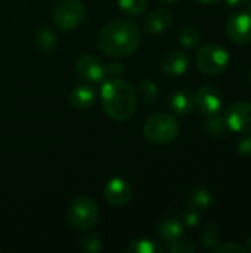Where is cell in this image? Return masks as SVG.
<instances>
[{
    "instance_id": "cell-1",
    "label": "cell",
    "mask_w": 251,
    "mask_h": 253,
    "mask_svg": "<svg viewBox=\"0 0 251 253\" xmlns=\"http://www.w3.org/2000/svg\"><path fill=\"white\" fill-rule=\"evenodd\" d=\"M101 50L111 58H127L141 44V30L130 19H115L107 24L98 36Z\"/></svg>"
},
{
    "instance_id": "cell-2",
    "label": "cell",
    "mask_w": 251,
    "mask_h": 253,
    "mask_svg": "<svg viewBox=\"0 0 251 253\" xmlns=\"http://www.w3.org/2000/svg\"><path fill=\"white\" fill-rule=\"evenodd\" d=\"M101 101L105 113L118 122L132 119L138 107V95L135 89L121 79H111L102 86Z\"/></svg>"
},
{
    "instance_id": "cell-3",
    "label": "cell",
    "mask_w": 251,
    "mask_h": 253,
    "mask_svg": "<svg viewBox=\"0 0 251 253\" xmlns=\"http://www.w3.org/2000/svg\"><path fill=\"white\" fill-rule=\"evenodd\" d=\"M179 132L180 125L178 119L169 113L154 114L143 125V135L154 145H167L173 142Z\"/></svg>"
},
{
    "instance_id": "cell-4",
    "label": "cell",
    "mask_w": 251,
    "mask_h": 253,
    "mask_svg": "<svg viewBox=\"0 0 251 253\" xmlns=\"http://www.w3.org/2000/svg\"><path fill=\"white\" fill-rule=\"evenodd\" d=\"M99 218V208L96 202L90 197H77L68 208L67 221L70 227L75 231L86 233L90 231Z\"/></svg>"
},
{
    "instance_id": "cell-5",
    "label": "cell",
    "mask_w": 251,
    "mask_h": 253,
    "mask_svg": "<svg viewBox=\"0 0 251 253\" xmlns=\"http://www.w3.org/2000/svg\"><path fill=\"white\" fill-rule=\"evenodd\" d=\"M231 62L228 50L217 43L203 44L195 53V64L198 70L209 76H217L223 73Z\"/></svg>"
},
{
    "instance_id": "cell-6",
    "label": "cell",
    "mask_w": 251,
    "mask_h": 253,
    "mask_svg": "<svg viewBox=\"0 0 251 253\" xmlns=\"http://www.w3.org/2000/svg\"><path fill=\"white\" fill-rule=\"evenodd\" d=\"M86 9L80 0H62L52 12L53 24L62 31H71L81 25Z\"/></svg>"
},
{
    "instance_id": "cell-7",
    "label": "cell",
    "mask_w": 251,
    "mask_h": 253,
    "mask_svg": "<svg viewBox=\"0 0 251 253\" xmlns=\"http://www.w3.org/2000/svg\"><path fill=\"white\" fill-rule=\"evenodd\" d=\"M75 71L87 82H101L105 79V65L93 53H80L74 61Z\"/></svg>"
},
{
    "instance_id": "cell-8",
    "label": "cell",
    "mask_w": 251,
    "mask_h": 253,
    "mask_svg": "<svg viewBox=\"0 0 251 253\" xmlns=\"http://www.w3.org/2000/svg\"><path fill=\"white\" fill-rule=\"evenodd\" d=\"M195 98V105L197 108L206 114V116H215L219 114V111L222 110L223 105V95L222 92L212 84L203 86L197 90V93L194 95Z\"/></svg>"
},
{
    "instance_id": "cell-9",
    "label": "cell",
    "mask_w": 251,
    "mask_h": 253,
    "mask_svg": "<svg viewBox=\"0 0 251 253\" xmlns=\"http://www.w3.org/2000/svg\"><path fill=\"white\" fill-rule=\"evenodd\" d=\"M104 194L107 202L114 206V208H123L126 206L132 197H133V188L132 184L120 176H115L112 179H109L104 188Z\"/></svg>"
},
{
    "instance_id": "cell-10",
    "label": "cell",
    "mask_w": 251,
    "mask_h": 253,
    "mask_svg": "<svg viewBox=\"0 0 251 253\" xmlns=\"http://www.w3.org/2000/svg\"><path fill=\"white\" fill-rule=\"evenodd\" d=\"M226 33L238 44H247L251 42V13L238 12L229 16L226 22Z\"/></svg>"
},
{
    "instance_id": "cell-11",
    "label": "cell",
    "mask_w": 251,
    "mask_h": 253,
    "mask_svg": "<svg viewBox=\"0 0 251 253\" xmlns=\"http://www.w3.org/2000/svg\"><path fill=\"white\" fill-rule=\"evenodd\" d=\"M226 122L232 132L250 133L251 132V104L250 102H235L229 107L226 113Z\"/></svg>"
},
{
    "instance_id": "cell-12",
    "label": "cell",
    "mask_w": 251,
    "mask_h": 253,
    "mask_svg": "<svg viewBox=\"0 0 251 253\" xmlns=\"http://www.w3.org/2000/svg\"><path fill=\"white\" fill-rule=\"evenodd\" d=\"M189 68V56L183 50H170L161 59V70L172 77L182 76Z\"/></svg>"
},
{
    "instance_id": "cell-13",
    "label": "cell",
    "mask_w": 251,
    "mask_h": 253,
    "mask_svg": "<svg viewBox=\"0 0 251 253\" xmlns=\"http://www.w3.org/2000/svg\"><path fill=\"white\" fill-rule=\"evenodd\" d=\"M173 22V13L166 7H158L152 10L143 21V28L151 34L164 33Z\"/></svg>"
},
{
    "instance_id": "cell-14",
    "label": "cell",
    "mask_w": 251,
    "mask_h": 253,
    "mask_svg": "<svg viewBox=\"0 0 251 253\" xmlns=\"http://www.w3.org/2000/svg\"><path fill=\"white\" fill-rule=\"evenodd\" d=\"M183 231H185V225L182 222V218L178 215L167 216V218L161 219L157 225V234L164 242H172V240L183 236Z\"/></svg>"
},
{
    "instance_id": "cell-15",
    "label": "cell",
    "mask_w": 251,
    "mask_h": 253,
    "mask_svg": "<svg viewBox=\"0 0 251 253\" xmlns=\"http://www.w3.org/2000/svg\"><path fill=\"white\" fill-rule=\"evenodd\" d=\"M96 92L90 84H78L71 90L70 104L75 110H87L95 104Z\"/></svg>"
},
{
    "instance_id": "cell-16",
    "label": "cell",
    "mask_w": 251,
    "mask_h": 253,
    "mask_svg": "<svg viewBox=\"0 0 251 253\" xmlns=\"http://www.w3.org/2000/svg\"><path fill=\"white\" fill-rule=\"evenodd\" d=\"M170 107L176 114L188 116L195 107L194 93L191 90H188V89H180V90L175 92L172 99H170Z\"/></svg>"
},
{
    "instance_id": "cell-17",
    "label": "cell",
    "mask_w": 251,
    "mask_h": 253,
    "mask_svg": "<svg viewBox=\"0 0 251 253\" xmlns=\"http://www.w3.org/2000/svg\"><path fill=\"white\" fill-rule=\"evenodd\" d=\"M204 129L210 136L217 138V139L226 138L228 133L231 132L228 122H226V116H219V114L209 116V119L204 122Z\"/></svg>"
},
{
    "instance_id": "cell-18",
    "label": "cell",
    "mask_w": 251,
    "mask_h": 253,
    "mask_svg": "<svg viewBox=\"0 0 251 253\" xmlns=\"http://www.w3.org/2000/svg\"><path fill=\"white\" fill-rule=\"evenodd\" d=\"M215 202V196L210 190L207 188H203V187H198V188H194L189 196H188V203H189V208H194L197 211H204V209H209Z\"/></svg>"
},
{
    "instance_id": "cell-19",
    "label": "cell",
    "mask_w": 251,
    "mask_h": 253,
    "mask_svg": "<svg viewBox=\"0 0 251 253\" xmlns=\"http://www.w3.org/2000/svg\"><path fill=\"white\" fill-rule=\"evenodd\" d=\"M34 43L36 47L41 52V53H50L55 46H56V34L47 28V27H41L34 37Z\"/></svg>"
},
{
    "instance_id": "cell-20",
    "label": "cell",
    "mask_w": 251,
    "mask_h": 253,
    "mask_svg": "<svg viewBox=\"0 0 251 253\" xmlns=\"http://www.w3.org/2000/svg\"><path fill=\"white\" fill-rule=\"evenodd\" d=\"M126 253H163L164 248L154 240L149 239H139V240H133L126 249Z\"/></svg>"
},
{
    "instance_id": "cell-21",
    "label": "cell",
    "mask_w": 251,
    "mask_h": 253,
    "mask_svg": "<svg viewBox=\"0 0 251 253\" xmlns=\"http://www.w3.org/2000/svg\"><path fill=\"white\" fill-rule=\"evenodd\" d=\"M201 243L206 249H215L220 243V228L216 224H206L201 230Z\"/></svg>"
},
{
    "instance_id": "cell-22",
    "label": "cell",
    "mask_w": 251,
    "mask_h": 253,
    "mask_svg": "<svg viewBox=\"0 0 251 253\" xmlns=\"http://www.w3.org/2000/svg\"><path fill=\"white\" fill-rule=\"evenodd\" d=\"M138 90H139V95H141V98H142V101L145 104H152L158 96V86L154 82L146 80V79L139 82Z\"/></svg>"
},
{
    "instance_id": "cell-23",
    "label": "cell",
    "mask_w": 251,
    "mask_h": 253,
    "mask_svg": "<svg viewBox=\"0 0 251 253\" xmlns=\"http://www.w3.org/2000/svg\"><path fill=\"white\" fill-rule=\"evenodd\" d=\"M117 3L124 13L138 16L143 13V10L146 9L148 0H117Z\"/></svg>"
},
{
    "instance_id": "cell-24",
    "label": "cell",
    "mask_w": 251,
    "mask_h": 253,
    "mask_svg": "<svg viewBox=\"0 0 251 253\" xmlns=\"http://www.w3.org/2000/svg\"><path fill=\"white\" fill-rule=\"evenodd\" d=\"M179 43L185 47H195L200 43V33L194 27H185L179 33Z\"/></svg>"
},
{
    "instance_id": "cell-25",
    "label": "cell",
    "mask_w": 251,
    "mask_h": 253,
    "mask_svg": "<svg viewBox=\"0 0 251 253\" xmlns=\"http://www.w3.org/2000/svg\"><path fill=\"white\" fill-rule=\"evenodd\" d=\"M197 251L194 243L188 239H183L182 236L169 242V252L172 253H194Z\"/></svg>"
},
{
    "instance_id": "cell-26",
    "label": "cell",
    "mask_w": 251,
    "mask_h": 253,
    "mask_svg": "<svg viewBox=\"0 0 251 253\" xmlns=\"http://www.w3.org/2000/svg\"><path fill=\"white\" fill-rule=\"evenodd\" d=\"M80 248H81L83 252L99 253L102 251V242L96 236H89V237H86V239L81 240Z\"/></svg>"
},
{
    "instance_id": "cell-27",
    "label": "cell",
    "mask_w": 251,
    "mask_h": 253,
    "mask_svg": "<svg viewBox=\"0 0 251 253\" xmlns=\"http://www.w3.org/2000/svg\"><path fill=\"white\" fill-rule=\"evenodd\" d=\"M180 218H182V222H183L185 227L192 228V227H195V225L200 222V211H197V209H194V208H189V209L183 213V216H180Z\"/></svg>"
},
{
    "instance_id": "cell-28",
    "label": "cell",
    "mask_w": 251,
    "mask_h": 253,
    "mask_svg": "<svg viewBox=\"0 0 251 253\" xmlns=\"http://www.w3.org/2000/svg\"><path fill=\"white\" fill-rule=\"evenodd\" d=\"M123 73H124V67L120 62H109L108 65H105V77H108V80L120 79Z\"/></svg>"
},
{
    "instance_id": "cell-29",
    "label": "cell",
    "mask_w": 251,
    "mask_h": 253,
    "mask_svg": "<svg viewBox=\"0 0 251 253\" xmlns=\"http://www.w3.org/2000/svg\"><path fill=\"white\" fill-rule=\"evenodd\" d=\"M213 251L215 253H247V248L240 243H225Z\"/></svg>"
},
{
    "instance_id": "cell-30",
    "label": "cell",
    "mask_w": 251,
    "mask_h": 253,
    "mask_svg": "<svg viewBox=\"0 0 251 253\" xmlns=\"http://www.w3.org/2000/svg\"><path fill=\"white\" fill-rule=\"evenodd\" d=\"M237 150L243 156H251V135L243 133V136L240 138V141L237 144Z\"/></svg>"
},
{
    "instance_id": "cell-31",
    "label": "cell",
    "mask_w": 251,
    "mask_h": 253,
    "mask_svg": "<svg viewBox=\"0 0 251 253\" xmlns=\"http://www.w3.org/2000/svg\"><path fill=\"white\" fill-rule=\"evenodd\" d=\"M247 0H225V3L229 6V7H238V6H243L246 4Z\"/></svg>"
},
{
    "instance_id": "cell-32",
    "label": "cell",
    "mask_w": 251,
    "mask_h": 253,
    "mask_svg": "<svg viewBox=\"0 0 251 253\" xmlns=\"http://www.w3.org/2000/svg\"><path fill=\"white\" fill-rule=\"evenodd\" d=\"M200 3H203V4H215V3H217L219 0H198Z\"/></svg>"
},
{
    "instance_id": "cell-33",
    "label": "cell",
    "mask_w": 251,
    "mask_h": 253,
    "mask_svg": "<svg viewBox=\"0 0 251 253\" xmlns=\"http://www.w3.org/2000/svg\"><path fill=\"white\" fill-rule=\"evenodd\" d=\"M246 248H247V252H251V237L247 240V246Z\"/></svg>"
},
{
    "instance_id": "cell-34",
    "label": "cell",
    "mask_w": 251,
    "mask_h": 253,
    "mask_svg": "<svg viewBox=\"0 0 251 253\" xmlns=\"http://www.w3.org/2000/svg\"><path fill=\"white\" fill-rule=\"evenodd\" d=\"M161 1H164V3H176L179 0H161Z\"/></svg>"
},
{
    "instance_id": "cell-35",
    "label": "cell",
    "mask_w": 251,
    "mask_h": 253,
    "mask_svg": "<svg viewBox=\"0 0 251 253\" xmlns=\"http://www.w3.org/2000/svg\"><path fill=\"white\" fill-rule=\"evenodd\" d=\"M247 12H250L251 13V0L249 1V4H247Z\"/></svg>"
},
{
    "instance_id": "cell-36",
    "label": "cell",
    "mask_w": 251,
    "mask_h": 253,
    "mask_svg": "<svg viewBox=\"0 0 251 253\" xmlns=\"http://www.w3.org/2000/svg\"><path fill=\"white\" fill-rule=\"evenodd\" d=\"M250 82H251V73H250Z\"/></svg>"
},
{
    "instance_id": "cell-37",
    "label": "cell",
    "mask_w": 251,
    "mask_h": 253,
    "mask_svg": "<svg viewBox=\"0 0 251 253\" xmlns=\"http://www.w3.org/2000/svg\"><path fill=\"white\" fill-rule=\"evenodd\" d=\"M0 252H1V251H0Z\"/></svg>"
}]
</instances>
